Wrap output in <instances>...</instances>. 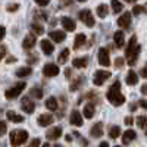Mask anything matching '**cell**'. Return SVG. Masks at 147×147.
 Wrapping results in <instances>:
<instances>
[{
	"mask_svg": "<svg viewBox=\"0 0 147 147\" xmlns=\"http://www.w3.org/2000/svg\"><path fill=\"white\" fill-rule=\"evenodd\" d=\"M125 124H127L128 127L132 125V124H134V118H132V116H127V118H125Z\"/></svg>",
	"mask_w": 147,
	"mask_h": 147,
	"instance_id": "cell-43",
	"label": "cell"
},
{
	"mask_svg": "<svg viewBox=\"0 0 147 147\" xmlns=\"http://www.w3.org/2000/svg\"><path fill=\"white\" fill-rule=\"evenodd\" d=\"M147 12V6H140V5H136L132 7V13L134 16H137V15H141V13H146Z\"/></svg>",
	"mask_w": 147,
	"mask_h": 147,
	"instance_id": "cell-34",
	"label": "cell"
},
{
	"mask_svg": "<svg viewBox=\"0 0 147 147\" xmlns=\"http://www.w3.org/2000/svg\"><path fill=\"white\" fill-rule=\"evenodd\" d=\"M85 43H87V37L84 34H77L75 40H74V49H81Z\"/></svg>",
	"mask_w": 147,
	"mask_h": 147,
	"instance_id": "cell-23",
	"label": "cell"
},
{
	"mask_svg": "<svg viewBox=\"0 0 147 147\" xmlns=\"http://www.w3.org/2000/svg\"><path fill=\"white\" fill-rule=\"evenodd\" d=\"M21 107H22V110L25 113H32L35 110V103H34L32 99H30V97L27 96V97H24V99L21 100Z\"/></svg>",
	"mask_w": 147,
	"mask_h": 147,
	"instance_id": "cell-8",
	"label": "cell"
},
{
	"mask_svg": "<svg viewBox=\"0 0 147 147\" xmlns=\"http://www.w3.org/2000/svg\"><path fill=\"white\" fill-rule=\"evenodd\" d=\"M110 77V72L109 71H97L94 74V78H93V84L94 85H103L105 81Z\"/></svg>",
	"mask_w": 147,
	"mask_h": 147,
	"instance_id": "cell-6",
	"label": "cell"
},
{
	"mask_svg": "<svg viewBox=\"0 0 147 147\" xmlns=\"http://www.w3.org/2000/svg\"><path fill=\"white\" fill-rule=\"evenodd\" d=\"M37 122H38L40 127H49V125H52V122H53V116L50 113H43L37 118Z\"/></svg>",
	"mask_w": 147,
	"mask_h": 147,
	"instance_id": "cell-16",
	"label": "cell"
},
{
	"mask_svg": "<svg viewBox=\"0 0 147 147\" xmlns=\"http://www.w3.org/2000/svg\"><path fill=\"white\" fill-rule=\"evenodd\" d=\"M5 34H6V28H5V27H2V25H0V41L3 40V37H5Z\"/></svg>",
	"mask_w": 147,
	"mask_h": 147,
	"instance_id": "cell-44",
	"label": "cell"
},
{
	"mask_svg": "<svg viewBox=\"0 0 147 147\" xmlns=\"http://www.w3.org/2000/svg\"><path fill=\"white\" fill-rule=\"evenodd\" d=\"M90 134H91V137H94V138L102 137L103 136V122H97V124H94L91 131H90Z\"/></svg>",
	"mask_w": 147,
	"mask_h": 147,
	"instance_id": "cell-21",
	"label": "cell"
},
{
	"mask_svg": "<svg viewBox=\"0 0 147 147\" xmlns=\"http://www.w3.org/2000/svg\"><path fill=\"white\" fill-rule=\"evenodd\" d=\"M72 65H74V68H78V69H84V68H87V65H88V57H87V56L75 57V59L72 60Z\"/></svg>",
	"mask_w": 147,
	"mask_h": 147,
	"instance_id": "cell-20",
	"label": "cell"
},
{
	"mask_svg": "<svg viewBox=\"0 0 147 147\" xmlns=\"http://www.w3.org/2000/svg\"><path fill=\"white\" fill-rule=\"evenodd\" d=\"M97 60L102 66H110V57H109V52L105 47L99 49V53H97Z\"/></svg>",
	"mask_w": 147,
	"mask_h": 147,
	"instance_id": "cell-7",
	"label": "cell"
},
{
	"mask_svg": "<svg viewBox=\"0 0 147 147\" xmlns=\"http://www.w3.org/2000/svg\"><path fill=\"white\" fill-rule=\"evenodd\" d=\"M106 97L110 105L113 106H121L125 103V96L121 93V82L119 81H115L112 85L109 87L107 93H106Z\"/></svg>",
	"mask_w": 147,
	"mask_h": 147,
	"instance_id": "cell-1",
	"label": "cell"
},
{
	"mask_svg": "<svg viewBox=\"0 0 147 147\" xmlns=\"http://www.w3.org/2000/svg\"><path fill=\"white\" fill-rule=\"evenodd\" d=\"M43 75H46L49 78L59 75V66L55 65V63H46L44 68H43Z\"/></svg>",
	"mask_w": 147,
	"mask_h": 147,
	"instance_id": "cell-9",
	"label": "cell"
},
{
	"mask_svg": "<svg viewBox=\"0 0 147 147\" xmlns=\"http://www.w3.org/2000/svg\"><path fill=\"white\" fill-rule=\"evenodd\" d=\"M25 87H27V84L24 82V81H21V82H18L15 87H12V88H9V90H6L5 91V96H6V99H9V100H12V99H16V97L25 90Z\"/></svg>",
	"mask_w": 147,
	"mask_h": 147,
	"instance_id": "cell-4",
	"label": "cell"
},
{
	"mask_svg": "<svg viewBox=\"0 0 147 147\" xmlns=\"http://www.w3.org/2000/svg\"><path fill=\"white\" fill-rule=\"evenodd\" d=\"M32 74V69L30 68V66H24V68H19V69H16V77H19V78H24V77H30Z\"/></svg>",
	"mask_w": 147,
	"mask_h": 147,
	"instance_id": "cell-26",
	"label": "cell"
},
{
	"mask_svg": "<svg viewBox=\"0 0 147 147\" xmlns=\"http://www.w3.org/2000/svg\"><path fill=\"white\" fill-rule=\"evenodd\" d=\"M6 131H7V127H6V124L3 121H0V136H5L6 134Z\"/></svg>",
	"mask_w": 147,
	"mask_h": 147,
	"instance_id": "cell-38",
	"label": "cell"
},
{
	"mask_svg": "<svg viewBox=\"0 0 147 147\" xmlns=\"http://www.w3.org/2000/svg\"><path fill=\"white\" fill-rule=\"evenodd\" d=\"M136 107H137V105H136V103H132V105L129 106V109H131V110H136Z\"/></svg>",
	"mask_w": 147,
	"mask_h": 147,
	"instance_id": "cell-50",
	"label": "cell"
},
{
	"mask_svg": "<svg viewBox=\"0 0 147 147\" xmlns=\"http://www.w3.org/2000/svg\"><path fill=\"white\" fill-rule=\"evenodd\" d=\"M40 144H41L40 138H34V140L30 143V147H40Z\"/></svg>",
	"mask_w": 147,
	"mask_h": 147,
	"instance_id": "cell-40",
	"label": "cell"
},
{
	"mask_svg": "<svg viewBox=\"0 0 147 147\" xmlns=\"http://www.w3.org/2000/svg\"><path fill=\"white\" fill-rule=\"evenodd\" d=\"M137 125L141 128V129H146L147 128V115H140L137 118Z\"/></svg>",
	"mask_w": 147,
	"mask_h": 147,
	"instance_id": "cell-33",
	"label": "cell"
},
{
	"mask_svg": "<svg viewBox=\"0 0 147 147\" xmlns=\"http://www.w3.org/2000/svg\"><path fill=\"white\" fill-rule=\"evenodd\" d=\"M125 81H127V84H128V85H136V84L138 82V75H137V74L131 69V71L127 74Z\"/></svg>",
	"mask_w": 147,
	"mask_h": 147,
	"instance_id": "cell-24",
	"label": "cell"
},
{
	"mask_svg": "<svg viewBox=\"0 0 147 147\" xmlns=\"http://www.w3.org/2000/svg\"><path fill=\"white\" fill-rule=\"evenodd\" d=\"M140 75H141L143 78H147V62H146V65L141 68V71H140Z\"/></svg>",
	"mask_w": 147,
	"mask_h": 147,
	"instance_id": "cell-41",
	"label": "cell"
},
{
	"mask_svg": "<svg viewBox=\"0 0 147 147\" xmlns=\"http://www.w3.org/2000/svg\"><path fill=\"white\" fill-rule=\"evenodd\" d=\"M49 37H50L53 41H56V43H62L66 38V34H65V31L56 30V31H50V32H49Z\"/></svg>",
	"mask_w": 147,
	"mask_h": 147,
	"instance_id": "cell-19",
	"label": "cell"
},
{
	"mask_svg": "<svg viewBox=\"0 0 147 147\" xmlns=\"http://www.w3.org/2000/svg\"><path fill=\"white\" fill-rule=\"evenodd\" d=\"M119 134H121V128L118 125H112V127H109V137L110 138H118L119 137Z\"/></svg>",
	"mask_w": 147,
	"mask_h": 147,
	"instance_id": "cell-28",
	"label": "cell"
},
{
	"mask_svg": "<svg viewBox=\"0 0 147 147\" xmlns=\"http://www.w3.org/2000/svg\"><path fill=\"white\" fill-rule=\"evenodd\" d=\"M46 137H47V140H57V138H60L62 137V128L60 127H53L52 129H49L46 132Z\"/></svg>",
	"mask_w": 147,
	"mask_h": 147,
	"instance_id": "cell-14",
	"label": "cell"
},
{
	"mask_svg": "<svg viewBox=\"0 0 147 147\" xmlns=\"http://www.w3.org/2000/svg\"><path fill=\"white\" fill-rule=\"evenodd\" d=\"M96 12H97V16H99V18H106L107 16V12H109V7H107V5L102 3V5L97 6Z\"/></svg>",
	"mask_w": 147,
	"mask_h": 147,
	"instance_id": "cell-27",
	"label": "cell"
},
{
	"mask_svg": "<svg viewBox=\"0 0 147 147\" xmlns=\"http://www.w3.org/2000/svg\"><path fill=\"white\" fill-rule=\"evenodd\" d=\"M141 93H143V94H147V82H146V84L143 85V87H141Z\"/></svg>",
	"mask_w": 147,
	"mask_h": 147,
	"instance_id": "cell-46",
	"label": "cell"
},
{
	"mask_svg": "<svg viewBox=\"0 0 147 147\" xmlns=\"http://www.w3.org/2000/svg\"><path fill=\"white\" fill-rule=\"evenodd\" d=\"M78 2H87V0H78Z\"/></svg>",
	"mask_w": 147,
	"mask_h": 147,
	"instance_id": "cell-54",
	"label": "cell"
},
{
	"mask_svg": "<svg viewBox=\"0 0 147 147\" xmlns=\"http://www.w3.org/2000/svg\"><path fill=\"white\" fill-rule=\"evenodd\" d=\"M99 147H109V144H107V143H106V141H102V143H100V146H99Z\"/></svg>",
	"mask_w": 147,
	"mask_h": 147,
	"instance_id": "cell-47",
	"label": "cell"
},
{
	"mask_svg": "<svg viewBox=\"0 0 147 147\" xmlns=\"http://www.w3.org/2000/svg\"><path fill=\"white\" fill-rule=\"evenodd\" d=\"M34 2H35L37 5H40V6H47L50 0H34Z\"/></svg>",
	"mask_w": 147,
	"mask_h": 147,
	"instance_id": "cell-42",
	"label": "cell"
},
{
	"mask_svg": "<svg viewBox=\"0 0 147 147\" xmlns=\"http://www.w3.org/2000/svg\"><path fill=\"white\" fill-rule=\"evenodd\" d=\"M125 2H128V3H136L137 0H125Z\"/></svg>",
	"mask_w": 147,
	"mask_h": 147,
	"instance_id": "cell-51",
	"label": "cell"
},
{
	"mask_svg": "<svg viewBox=\"0 0 147 147\" xmlns=\"http://www.w3.org/2000/svg\"><path fill=\"white\" fill-rule=\"evenodd\" d=\"M136 138H137V132L134 129H127L124 134H122V143H124L125 146L129 144L131 141H134Z\"/></svg>",
	"mask_w": 147,
	"mask_h": 147,
	"instance_id": "cell-18",
	"label": "cell"
},
{
	"mask_svg": "<svg viewBox=\"0 0 147 147\" xmlns=\"http://www.w3.org/2000/svg\"><path fill=\"white\" fill-rule=\"evenodd\" d=\"M113 41H115V46H116L118 49H122V47L125 46V34L122 32L121 30L116 31V32L113 34Z\"/></svg>",
	"mask_w": 147,
	"mask_h": 147,
	"instance_id": "cell-17",
	"label": "cell"
},
{
	"mask_svg": "<svg viewBox=\"0 0 147 147\" xmlns=\"http://www.w3.org/2000/svg\"><path fill=\"white\" fill-rule=\"evenodd\" d=\"M94 109H96V107H94L93 103H87V105L84 106V109H82V110H84V112H82L84 116L87 118V119H91V118L94 116Z\"/></svg>",
	"mask_w": 147,
	"mask_h": 147,
	"instance_id": "cell-25",
	"label": "cell"
},
{
	"mask_svg": "<svg viewBox=\"0 0 147 147\" xmlns=\"http://www.w3.org/2000/svg\"><path fill=\"white\" fill-rule=\"evenodd\" d=\"M12 62H15V57H9V59L6 60V63H12Z\"/></svg>",
	"mask_w": 147,
	"mask_h": 147,
	"instance_id": "cell-48",
	"label": "cell"
},
{
	"mask_svg": "<svg viewBox=\"0 0 147 147\" xmlns=\"http://www.w3.org/2000/svg\"><path fill=\"white\" fill-rule=\"evenodd\" d=\"M138 105H140L143 109H146V110H147V100H143V99H141V100L138 102Z\"/></svg>",
	"mask_w": 147,
	"mask_h": 147,
	"instance_id": "cell-45",
	"label": "cell"
},
{
	"mask_svg": "<svg viewBox=\"0 0 147 147\" xmlns=\"http://www.w3.org/2000/svg\"><path fill=\"white\" fill-rule=\"evenodd\" d=\"M65 74H66V78H71V69H66Z\"/></svg>",
	"mask_w": 147,
	"mask_h": 147,
	"instance_id": "cell-49",
	"label": "cell"
},
{
	"mask_svg": "<svg viewBox=\"0 0 147 147\" xmlns=\"http://www.w3.org/2000/svg\"><path fill=\"white\" fill-rule=\"evenodd\" d=\"M31 30H32V32L37 34V35H41V34L44 32V28L40 25V24H32V25H31Z\"/></svg>",
	"mask_w": 147,
	"mask_h": 147,
	"instance_id": "cell-35",
	"label": "cell"
},
{
	"mask_svg": "<svg viewBox=\"0 0 147 147\" xmlns=\"http://www.w3.org/2000/svg\"><path fill=\"white\" fill-rule=\"evenodd\" d=\"M69 49H63L62 52H60V55H59V57H57V62L59 63H65L66 60H68V57H69Z\"/></svg>",
	"mask_w": 147,
	"mask_h": 147,
	"instance_id": "cell-30",
	"label": "cell"
},
{
	"mask_svg": "<svg viewBox=\"0 0 147 147\" xmlns=\"http://www.w3.org/2000/svg\"><path fill=\"white\" fill-rule=\"evenodd\" d=\"M40 46H41V50H43V53H44L46 56H50V55L53 53V50H55V46L52 44L50 40H47V38L41 40V41H40Z\"/></svg>",
	"mask_w": 147,
	"mask_h": 147,
	"instance_id": "cell-12",
	"label": "cell"
},
{
	"mask_svg": "<svg viewBox=\"0 0 147 147\" xmlns=\"http://www.w3.org/2000/svg\"><path fill=\"white\" fill-rule=\"evenodd\" d=\"M131 15H132L131 12H124V13H122V16L118 18V25H119L121 28H129L131 19H132Z\"/></svg>",
	"mask_w": 147,
	"mask_h": 147,
	"instance_id": "cell-10",
	"label": "cell"
},
{
	"mask_svg": "<svg viewBox=\"0 0 147 147\" xmlns=\"http://www.w3.org/2000/svg\"><path fill=\"white\" fill-rule=\"evenodd\" d=\"M46 107L49 109V110H57V100L55 99V97H50V99H47L46 100Z\"/></svg>",
	"mask_w": 147,
	"mask_h": 147,
	"instance_id": "cell-29",
	"label": "cell"
},
{
	"mask_svg": "<svg viewBox=\"0 0 147 147\" xmlns=\"http://www.w3.org/2000/svg\"><path fill=\"white\" fill-rule=\"evenodd\" d=\"M115 147H121V146H115Z\"/></svg>",
	"mask_w": 147,
	"mask_h": 147,
	"instance_id": "cell-55",
	"label": "cell"
},
{
	"mask_svg": "<svg viewBox=\"0 0 147 147\" xmlns=\"http://www.w3.org/2000/svg\"><path fill=\"white\" fill-rule=\"evenodd\" d=\"M30 96L34 97V99H41V97H43V90L40 87H32L30 90Z\"/></svg>",
	"mask_w": 147,
	"mask_h": 147,
	"instance_id": "cell-31",
	"label": "cell"
},
{
	"mask_svg": "<svg viewBox=\"0 0 147 147\" xmlns=\"http://www.w3.org/2000/svg\"><path fill=\"white\" fill-rule=\"evenodd\" d=\"M81 82H82V77H80L75 82H72V84H71V87H69V90H71V91H77V90L81 87Z\"/></svg>",
	"mask_w": 147,
	"mask_h": 147,
	"instance_id": "cell-36",
	"label": "cell"
},
{
	"mask_svg": "<svg viewBox=\"0 0 147 147\" xmlns=\"http://www.w3.org/2000/svg\"><path fill=\"white\" fill-rule=\"evenodd\" d=\"M41 147H50V146H49V143H44V144H41Z\"/></svg>",
	"mask_w": 147,
	"mask_h": 147,
	"instance_id": "cell-52",
	"label": "cell"
},
{
	"mask_svg": "<svg viewBox=\"0 0 147 147\" xmlns=\"http://www.w3.org/2000/svg\"><path fill=\"white\" fill-rule=\"evenodd\" d=\"M140 50H141V46L137 44V37L132 35L129 38V43L127 46V52H125V56H127V62L129 66H134L137 62V59L140 56Z\"/></svg>",
	"mask_w": 147,
	"mask_h": 147,
	"instance_id": "cell-2",
	"label": "cell"
},
{
	"mask_svg": "<svg viewBox=\"0 0 147 147\" xmlns=\"http://www.w3.org/2000/svg\"><path fill=\"white\" fill-rule=\"evenodd\" d=\"M53 147H62V146H60V144H55Z\"/></svg>",
	"mask_w": 147,
	"mask_h": 147,
	"instance_id": "cell-53",
	"label": "cell"
},
{
	"mask_svg": "<svg viewBox=\"0 0 147 147\" xmlns=\"http://www.w3.org/2000/svg\"><path fill=\"white\" fill-rule=\"evenodd\" d=\"M60 24H62V27H63V28H65V31H68V32H72L74 30L77 28L75 21H74L72 18H69V16H63V18H62V21H60Z\"/></svg>",
	"mask_w": 147,
	"mask_h": 147,
	"instance_id": "cell-11",
	"label": "cell"
},
{
	"mask_svg": "<svg viewBox=\"0 0 147 147\" xmlns=\"http://www.w3.org/2000/svg\"><path fill=\"white\" fill-rule=\"evenodd\" d=\"M124 65H125V59H122V57H116V59H115V66H116L118 69H121Z\"/></svg>",
	"mask_w": 147,
	"mask_h": 147,
	"instance_id": "cell-37",
	"label": "cell"
},
{
	"mask_svg": "<svg viewBox=\"0 0 147 147\" xmlns=\"http://www.w3.org/2000/svg\"><path fill=\"white\" fill-rule=\"evenodd\" d=\"M110 5H112V9L115 13H119V12L124 9V5H122L119 0H110Z\"/></svg>",
	"mask_w": 147,
	"mask_h": 147,
	"instance_id": "cell-32",
	"label": "cell"
},
{
	"mask_svg": "<svg viewBox=\"0 0 147 147\" xmlns=\"http://www.w3.org/2000/svg\"><path fill=\"white\" fill-rule=\"evenodd\" d=\"M6 9H7V12H15V10L19 9V5H18V3H12V5H9Z\"/></svg>",
	"mask_w": 147,
	"mask_h": 147,
	"instance_id": "cell-39",
	"label": "cell"
},
{
	"mask_svg": "<svg viewBox=\"0 0 147 147\" xmlns=\"http://www.w3.org/2000/svg\"><path fill=\"white\" fill-rule=\"evenodd\" d=\"M69 124L71 125H75V127H81L82 125V116L78 110H72L71 116H69Z\"/></svg>",
	"mask_w": 147,
	"mask_h": 147,
	"instance_id": "cell-13",
	"label": "cell"
},
{
	"mask_svg": "<svg viewBox=\"0 0 147 147\" xmlns=\"http://www.w3.org/2000/svg\"><path fill=\"white\" fill-rule=\"evenodd\" d=\"M35 43H37L35 35L34 34H27L25 38H24V41H22V47L25 49V50H30V49H32L35 46Z\"/></svg>",
	"mask_w": 147,
	"mask_h": 147,
	"instance_id": "cell-15",
	"label": "cell"
},
{
	"mask_svg": "<svg viewBox=\"0 0 147 147\" xmlns=\"http://www.w3.org/2000/svg\"><path fill=\"white\" fill-rule=\"evenodd\" d=\"M9 140L13 147H18L28 140V132L25 129H13L9 134Z\"/></svg>",
	"mask_w": 147,
	"mask_h": 147,
	"instance_id": "cell-3",
	"label": "cell"
},
{
	"mask_svg": "<svg viewBox=\"0 0 147 147\" xmlns=\"http://www.w3.org/2000/svg\"><path fill=\"white\" fill-rule=\"evenodd\" d=\"M6 118L10 121V122H15V124H21V122H24V116L13 112V110H9V112L6 113Z\"/></svg>",
	"mask_w": 147,
	"mask_h": 147,
	"instance_id": "cell-22",
	"label": "cell"
},
{
	"mask_svg": "<svg viewBox=\"0 0 147 147\" xmlns=\"http://www.w3.org/2000/svg\"><path fill=\"white\" fill-rule=\"evenodd\" d=\"M78 16L82 21V24H85L87 27H94V22L96 21H94V16H93L90 9H82L80 13H78Z\"/></svg>",
	"mask_w": 147,
	"mask_h": 147,
	"instance_id": "cell-5",
	"label": "cell"
}]
</instances>
